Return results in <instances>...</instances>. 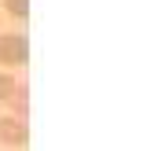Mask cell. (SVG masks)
<instances>
[{
	"label": "cell",
	"mask_w": 143,
	"mask_h": 151,
	"mask_svg": "<svg viewBox=\"0 0 143 151\" xmlns=\"http://www.w3.org/2000/svg\"><path fill=\"white\" fill-rule=\"evenodd\" d=\"M26 59H29V41H26V33H4V37H0V63L22 66Z\"/></svg>",
	"instance_id": "obj_1"
},
{
	"label": "cell",
	"mask_w": 143,
	"mask_h": 151,
	"mask_svg": "<svg viewBox=\"0 0 143 151\" xmlns=\"http://www.w3.org/2000/svg\"><path fill=\"white\" fill-rule=\"evenodd\" d=\"M0 140L11 144V147H22L29 140V125L22 118H0Z\"/></svg>",
	"instance_id": "obj_2"
},
{
	"label": "cell",
	"mask_w": 143,
	"mask_h": 151,
	"mask_svg": "<svg viewBox=\"0 0 143 151\" xmlns=\"http://www.w3.org/2000/svg\"><path fill=\"white\" fill-rule=\"evenodd\" d=\"M11 103H15V118L26 122V111H29V92H26V85H15V88H11Z\"/></svg>",
	"instance_id": "obj_3"
},
{
	"label": "cell",
	"mask_w": 143,
	"mask_h": 151,
	"mask_svg": "<svg viewBox=\"0 0 143 151\" xmlns=\"http://www.w3.org/2000/svg\"><path fill=\"white\" fill-rule=\"evenodd\" d=\"M4 7L15 15V19H26V15H29V0H7Z\"/></svg>",
	"instance_id": "obj_4"
},
{
	"label": "cell",
	"mask_w": 143,
	"mask_h": 151,
	"mask_svg": "<svg viewBox=\"0 0 143 151\" xmlns=\"http://www.w3.org/2000/svg\"><path fill=\"white\" fill-rule=\"evenodd\" d=\"M11 88H15V81L7 78V74H0V100H7V96H11Z\"/></svg>",
	"instance_id": "obj_5"
}]
</instances>
